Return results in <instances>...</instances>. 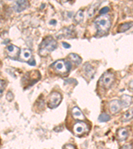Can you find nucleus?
<instances>
[{
    "mask_svg": "<svg viewBox=\"0 0 133 149\" xmlns=\"http://www.w3.org/2000/svg\"><path fill=\"white\" fill-rule=\"evenodd\" d=\"M63 47L65 49H69V48H71V45H69L68 43H66V42H63Z\"/></svg>",
    "mask_w": 133,
    "mask_h": 149,
    "instance_id": "nucleus-25",
    "label": "nucleus"
},
{
    "mask_svg": "<svg viewBox=\"0 0 133 149\" xmlns=\"http://www.w3.org/2000/svg\"><path fill=\"white\" fill-rule=\"evenodd\" d=\"M32 54L30 50L27 49H23L20 53V59L23 61H30L31 59Z\"/></svg>",
    "mask_w": 133,
    "mask_h": 149,
    "instance_id": "nucleus-12",
    "label": "nucleus"
},
{
    "mask_svg": "<svg viewBox=\"0 0 133 149\" xmlns=\"http://www.w3.org/2000/svg\"><path fill=\"white\" fill-rule=\"evenodd\" d=\"M6 51L9 57L11 58H15L18 56L20 50L18 47L11 45L6 48Z\"/></svg>",
    "mask_w": 133,
    "mask_h": 149,
    "instance_id": "nucleus-8",
    "label": "nucleus"
},
{
    "mask_svg": "<svg viewBox=\"0 0 133 149\" xmlns=\"http://www.w3.org/2000/svg\"><path fill=\"white\" fill-rule=\"evenodd\" d=\"M83 19H84L83 12L81 10H79L77 11V13H76V15H75V17H74L75 21L77 23H80L83 21Z\"/></svg>",
    "mask_w": 133,
    "mask_h": 149,
    "instance_id": "nucleus-17",
    "label": "nucleus"
},
{
    "mask_svg": "<svg viewBox=\"0 0 133 149\" xmlns=\"http://www.w3.org/2000/svg\"><path fill=\"white\" fill-rule=\"evenodd\" d=\"M56 21L55 20H52L51 21H50V24H56Z\"/></svg>",
    "mask_w": 133,
    "mask_h": 149,
    "instance_id": "nucleus-28",
    "label": "nucleus"
},
{
    "mask_svg": "<svg viewBox=\"0 0 133 149\" xmlns=\"http://www.w3.org/2000/svg\"><path fill=\"white\" fill-rule=\"evenodd\" d=\"M122 106L119 100H115L109 103V109L112 113H117L121 109Z\"/></svg>",
    "mask_w": 133,
    "mask_h": 149,
    "instance_id": "nucleus-9",
    "label": "nucleus"
},
{
    "mask_svg": "<svg viewBox=\"0 0 133 149\" xmlns=\"http://www.w3.org/2000/svg\"><path fill=\"white\" fill-rule=\"evenodd\" d=\"M57 43L51 37H46L41 43L39 54L42 56H46L56 49Z\"/></svg>",
    "mask_w": 133,
    "mask_h": 149,
    "instance_id": "nucleus-2",
    "label": "nucleus"
},
{
    "mask_svg": "<svg viewBox=\"0 0 133 149\" xmlns=\"http://www.w3.org/2000/svg\"><path fill=\"white\" fill-rule=\"evenodd\" d=\"M69 58L72 62H74V63H75L77 64H81L82 62L81 58L80 57L79 55H77L76 54H74V53L70 54L69 56Z\"/></svg>",
    "mask_w": 133,
    "mask_h": 149,
    "instance_id": "nucleus-16",
    "label": "nucleus"
},
{
    "mask_svg": "<svg viewBox=\"0 0 133 149\" xmlns=\"http://www.w3.org/2000/svg\"><path fill=\"white\" fill-rule=\"evenodd\" d=\"M73 131L76 135H82L89 131L87 125L85 123L79 122L73 126Z\"/></svg>",
    "mask_w": 133,
    "mask_h": 149,
    "instance_id": "nucleus-6",
    "label": "nucleus"
},
{
    "mask_svg": "<svg viewBox=\"0 0 133 149\" xmlns=\"http://www.w3.org/2000/svg\"><path fill=\"white\" fill-rule=\"evenodd\" d=\"M108 11H109V8H108V7H105V8L101 9L99 13H100V14H105L106 13H107Z\"/></svg>",
    "mask_w": 133,
    "mask_h": 149,
    "instance_id": "nucleus-22",
    "label": "nucleus"
},
{
    "mask_svg": "<svg viewBox=\"0 0 133 149\" xmlns=\"http://www.w3.org/2000/svg\"><path fill=\"white\" fill-rule=\"evenodd\" d=\"M115 81L114 74L110 72H106L101 77L99 83L100 85L105 88H109Z\"/></svg>",
    "mask_w": 133,
    "mask_h": 149,
    "instance_id": "nucleus-4",
    "label": "nucleus"
},
{
    "mask_svg": "<svg viewBox=\"0 0 133 149\" xmlns=\"http://www.w3.org/2000/svg\"><path fill=\"white\" fill-rule=\"evenodd\" d=\"M110 119V116L108 115V114L106 113H102L99 115V121L101 122V123H103V122H107L109 121Z\"/></svg>",
    "mask_w": 133,
    "mask_h": 149,
    "instance_id": "nucleus-19",
    "label": "nucleus"
},
{
    "mask_svg": "<svg viewBox=\"0 0 133 149\" xmlns=\"http://www.w3.org/2000/svg\"><path fill=\"white\" fill-rule=\"evenodd\" d=\"M13 97H14L13 94L11 92H8V93H7L6 98H7V100L9 101V102H11V101L13 100Z\"/></svg>",
    "mask_w": 133,
    "mask_h": 149,
    "instance_id": "nucleus-21",
    "label": "nucleus"
},
{
    "mask_svg": "<svg viewBox=\"0 0 133 149\" xmlns=\"http://www.w3.org/2000/svg\"><path fill=\"white\" fill-rule=\"evenodd\" d=\"M6 81L4 80H0V98H1L2 97V95H3L5 88H6Z\"/></svg>",
    "mask_w": 133,
    "mask_h": 149,
    "instance_id": "nucleus-20",
    "label": "nucleus"
},
{
    "mask_svg": "<svg viewBox=\"0 0 133 149\" xmlns=\"http://www.w3.org/2000/svg\"><path fill=\"white\" fill-rule=\"evenodd\" d=\"M63 149H76V148L73 145H70V144H69V145H65L63 146Z\"/></svg>",
    "mask_w": 133,
    "mask_h": 149,
    "instance_id": "nucleus-23",
    "label": "nucleus"
},
{
    "mask_svg": "<svg viewBox=\"0 0 133 149\" xmlns=\"http://www.w3.org/2000/svg\"><path fill=\"white\" fill-rule=\"evenodd\" d=\"M129 87H130V89H131L132 90H133V80L130 82V84H129Z\"/></svg>",
    "mask_w": 133,
    "mask_h": 149,
    "instance_id": "nucleus-27",
    "label": "nucleus"
},
{
    "mask_svg": "<svg viewBox=\"0 0 133 149\" xmlns=\"http://www.w3.org/2000/svg\"><path fill=\"white\" fill-rule=\"evenodd\" d=\"M120 102L122 107H128L131 105L132 98L129 95H122L120 97Z\"/></svg>",
    "mask_w": 133,
    "mask_h": 149,
    "instance_id": "nucleus-10",
    "label": "nucleus"
},
{
    "mask_svg": "<svg viewBox=\"0 0 133 149\" xmlns=\"http://www.w3.org/2000/svg\"><path fill=\"white\" fill-rule=\"evenodd\" d=\"M29 6H30V3L28 1H24V0L16 1L14 3L13 9L17 13H21L23 11L25 10Z\"/></svg>",
    "mask_w": 133,
    "mask_h": 149,
    "instance_id": "nucleus-7",
    "label": "nucleus"
},
{
    "mask_svg": "<svg viewBox=\"0 0 133 149\" xmlns=\"http://www.w3.org/2000/svg\"><path fill=\"white\" fill-rule=\"evenodd\" d=\"M53 67H54L55 71L58 74H65L69 72L71 68V64L69 62H65L63 60H59L53 64Z\"/></svg>",
    "mask_w": 133,
    "mask_h": 149,
    "instance_id": "nucleus-3",
    "label": "nucleus"
},
{
    "mask_svg": "<svg viewBox=\"0 0 133 149\" xmlns=\"http://www.w3.org/2000/svg\"><path fill=\"white\" fill-rule=\"evenodd\" d=\"M133 27V21H130V22L124 23L120 24L118 26V33H125L128 30H129L130 28Z\"/></svg>",
    "mask_w": 133,
    "mask_h": 149,
    "instance_id": "nucleus-14",
    "label": "nucleus"
},
{
    "mask_svg": "<svg viewBox=\"0 0 133 149\" xmlns=\"http://www.w3.org/2000/svg\"><path fill=\"white\" fill-rule=\"evenodd\" d=\"M120 149H132V145H130V144H129V145H123Z\"/></svg>",
    "mask_w": 133,
    "mask_h": 149,
    "instance_id": "nucleus-24",
    "label": "nucleus"
},
{
    "mask_svg": "<svg viewBox=\"0 0 133 149\" xmlns=\"http://www.w3.org/2000/svg\"><path fill=\"white\" fill-rule=\"evenodd\" d=\"M117 138L120 141H125L129 136L128 131L125 128H120L117 131Z\"/></svg>",
    "mask_w": 133,
    "mask_h": 149,
    "instance_id": "nucleus-13",
    "label": "nucleus"
},
{
    "mask_svg": "<svg viewBox=\"0 0 133 149\" xmlns=\"http://www.w3.org/2000/svg\"><path fill=\"white\" fill-rule=\"evenodd\" d=\"M28 63L30 64L31 66H35V60L33 58H31L30 61L28 62Z\"/></svg>",
    "mask_w": 133,
    "mask_h": 149,
    "instance_id": "nucleus-26",
    "label": "nucleus"
},
{
    "mask_svg": "<svg viewBox=\"0 0 133 149\" xmlns=\"http://www.w3.org/2000/svg\"><path fill=\"white\" fill-rule=\"evenodd\" d=\"M72 117H74V119L77 120H84L85 117L84 115L82 113L81 110L79 109L78 107H75L72 108Z\"/></svg>",
    "mask_w": 133,
    "mask_h": 149,
    "instance_id": "nucleus-11",
    "label": "nucleus"
},
{
    "mask_svg": "<svg viewBox=\"0 0 133 149\" xmlns=\"http://www.w3.org/2000/svg\"><path fill=\"white\" fill-rule=\"evenodd\" d=\"M99 6V3H96L95 4H93V6H92L91 8H89L88 13H87L89 17H93L94 15V14L95 13V11L96 10V9H97Z\"/></svg>",
    "mask_w": 133,
    "mask_h": 149,
    "instance_id": "nucleus-18",
    "label": "nucleus"
},
{
    "mask_svg": "<svg viewBox=\"0 0 133 149\" xmlns=\"http://www.w3.org/2000/svg\"><path fill=\"white\" fill-rule=\"evenodd\" d=\"M62 100L61 95L59 92H53L49 95L48 98V106L51 109H54L59 106Z\"/></svg>",
    "mask_w": 133,
    "mask_h": 149,
    "instance_id": "nucleus-5",
    "label": "nucleus"
},
{
    "mask_svg": "<svg viewBox=\"0 0 133 149\" xmlns=\"http://www.w3.org/2000/svg\"><path fill=\"white\" fill-rule=\"evenodd\" d=\"M99 35H105L110 29L111 22L110 16L103 15L98 17L94 21Z\"/></svg>",
    "mask_w": 133,
    "mask_h": 149,
    "instance_id": "nucleus-1",
    "label": "nucleus"
},
{
    "mask_svg": "<svg viewBox=\"0 0 133 149\" xmlns=\"http://www.w3.org/2000/svg\"><path fill=\"white\" fill-rule=\"evenodd\" d=\"M133 118V108H131L126 111L122 117V122H128Z\"/></svg>",
    "mask_w": 133,
    "mask_h": 149,
    "instance_id": "nucleus-15",
    "label": "nucleus"
}]
</instances>
